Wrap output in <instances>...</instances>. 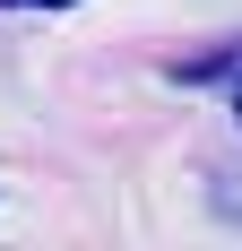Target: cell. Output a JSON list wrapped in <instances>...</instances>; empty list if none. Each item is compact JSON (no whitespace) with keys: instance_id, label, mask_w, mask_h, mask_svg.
<instances>
[{"instance_id":"cell-1","label":"cell","mask_w":242,"mask_h":251,"mask_svg":"<svg viewBox=\"0 0 242 251\" xmlns=\"http://www.w3.org/2000/svg\"><path fill=\"white\" fill-rule=\"evenodd\" d=\"M0 9H70V0H0Z\"/></svg>"},{"instance_id":"cell-2","label":"cell","mask_w":242,"mask_h":251,"mask_svg":"<svg viewBox=\"0 0 242 251\" xmlns=\"http://www.w3.org/2000/svg\"><path fill=\"white\" fill-rule=\"evenodd\" d=\"M234 122H242V70H234Z\"/></svg>"}]
</instances>
